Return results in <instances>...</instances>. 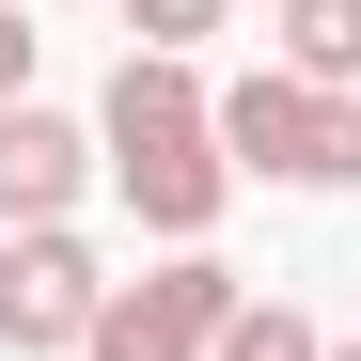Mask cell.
Returning a JSON list of instances; mask_svg holds the SVG:
<instances>
[{"instance_id": "obj_1", "label": "cell", "mask_w": 361, "mask_h": 361, "mask_svg": "<svg viewBox=\"0 0 361 361\" xmlns=\"http://www.w3.org/2000/svg\"><path fill=\"white\" fill-rule=\"evenodd\" d=\"M94 142H110V189L142 204V235H173V252H204L220 204H235V157H220V94L189 63H157V47H126L94 94Z\"/></svg>"}, {"instance_id": "obj_2", "label": "cell", "mask_w": 361, "mask_h": 361, "mask_svg": "<svg viewBox=\"0 0 361 361\" xmlns=\"http://www.w3.org/2000/svg\"><path fill=\"white\" fill-rule=\"evenodd\" d=\"M220 157L267 189H361V94H314L298 63L220 79Z\"/></svg>"}, {"instance_id": "obj_3", "label": "cell", "mask_w": 361, "mask_h": 361, "mask_svg": "<svg viewBox=\"0 0 361 361\" xmlns=\"http://www.w3.org/2000/svg\"><path fill=\"white\" fill-rule=\"evenodd\" d=\"M235 298H252V283H235L220 252H173V267H142V283H110V314H94L79 361H220Z\"/></svg>"}, {"instance_id": "obj_4", "label": "cell", "mask_w": 361, "mask_h": 361, "mask_svg": "<svg viewBox=\"0 0 361 361\" xmlns=\"http://www.w3.org/2000/svg\"><path fill=\"white\" fill-rule=\"evenodd\" d=\"M94 314H110V267H94L79 220H47V235L0 252V345H16V361H79Z\"/></svg>"}, {"instance_id": "obj_5", "label": "cell", "mask_w": 361, "mask_h": 361, "mask_svg": "<svg viewBox=\"0 0 361 361\" xmlns=\"http://www.w3.org/2000/svg\"><path fill=\"white\" fill-rule=\"evenodd\" d=\"M110 173V142L79 126V110H0V235H47V220H79V189Z\"/></svg>"}, {"instance_id": "obj_6", "label": "cell", "mask_w": 361, "mask_h": 361, "mask_svg": "<svg viewBox=\"0 0 361 361\" xmlns=\"http://www.w3.org/2000/svg\"><path fill=\"white\" fill-rule=\"evenodd\" d=\"M283 63L314 94H361V0H283Z\"/></svg>"}, {"instance_id": "obj_7", "label": "cell", "mask_w": 361, "mask_h": 361, "mask_svg": "<svg viewBox=\"0 0 361 361\" xmlns=\"http://www.w3.org/2000/svg\"><path fill=\"white\" fill-rule=\"evenodd\" d=\"M220 361H330V345H314V314H298V298H235Z\"/></svg>"}, {"instance_id": "obj_8", "label": "cell", "mask_w": 361, "mask_h": 361, "mask_svg": "<svg viewBox=\"0 0 361 361\" xmlns=\"http://www.w3.org/2000/svg\"><path fill=\"white\" fill-rule=\"evenodd\" d=\"M235 16V0H126V47H157V63H189V47Z\"/></svg>"}, {"instance_id": "obj_9", "label": "cell", "mask_w": 361, "mask_h": 361, "mask_svg": "<svg viewBox=\"0 0 361 361\" xmlns=\"http://www.w3.org/2000/svg\"><path fill=\"white\" fill-rule=\"evenodd\" d=\"M32 63H47V32L16 16V0H0V110H32Z\"/></svg>"}, {"instance_id": "obj_10", "label": "cell", "mask_w": 361, "mask_h": 361, "mask_svg": "<svg viewBox=\"0 0 361 361\" xmlns=\"http://www.w3.org/2000/svg\"><path fill=\"white\" fill-rule=\"evenodd\" d=\"M330 361H361V345H330Z\"/></svg>"}]
</instances>
